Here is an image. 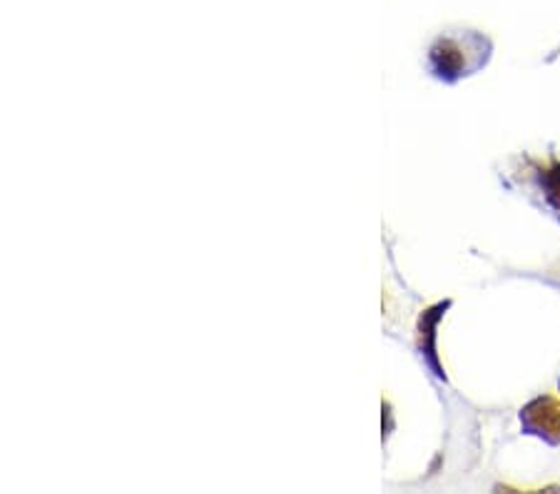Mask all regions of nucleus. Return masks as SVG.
I'll return each mask as SVG.
<instances>
[{"mask_svg": "<svg viewBox=\"0 0 560 494\" xmlns=\"http://www.w3.org/2000/svg\"><path fill=\"white\" fill-rule=\"evenodd\" d=\"M536 177H538L540 191H544L546 203L556 210L560 220V160H556V163H550L546 168H538Z\"/></svg>", "mask_w": 560, "mask_h": 494, "instance_id": "3", "label": "nucleus"}, {"mask_svg": "<svg viewBox=\"0 0 560 494\" xmlns=\"http://www.w3.org/2000/svg\"><path fill=\"white\" fill-rule=\"evenodd\" d=\"M518 420L523 435L544 439L550 447H560V400L550 398V394L530 400L521 410Z\"/></svg>", "mask_w": 560, "mask_h": 494, "instance_id": "1", "label": "nucleus"}, {"mask_svg": "<svg viewBox=\"0 0 560 494\" xmlns=\"http://www.w3.org/2000/svg\"><path fill=\"white\" fill-rule=\"evenodd\" d=\"M429 68L433 78L444 83H456L464 76H471L474 66H468V50L458 38H439L429 50Z\"/></svg>", "mask_w": 560, "mask_h": 494, "instance_id": "2", "label": "nucleus"}, {"mask_svg": "<svg viewBox=\"0 0 560 494\" xmlns=\"http://www.w3.org/2000/svg\"><path fill=\"white\" fill-rule=\"evenodd\" d=\"M558 388H560V382H558Z\"/></svg>", "mask_w": 560, "mask_h": 494, "instance_id": "4", "label": "nucleus"}]
</instances>
